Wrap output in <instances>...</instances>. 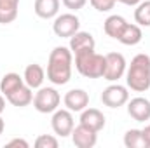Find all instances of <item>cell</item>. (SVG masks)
<instances>
[{"instance_id": "obj_20", "label": "cell", "mask_w": 150, "mask_h": 148, "mask_svg": "<svg viewBox=\"0 0 150 148\" xmlns=\"http://www.w3.org/2000/svg\"><path fill=\"white\" fill-rule=\"evenodd\" d=\"M23 84H25V78L19 73H14V72L5 73L2 77V80H0V92L7 98L11 92H14L16 89H19Z\"/></svg>"}, {"instance_id": "obj_24", "label": "cell", "mask_w": 150, "mask_h": 148, "mask_svg": "<svg viewBox=\"0 0 150 148\" xmlns=\"http://www.w3.org/2000/svg\"><path fill=\"white\" fill-rule=\"evenodd\" d=\"M89 4L93 5V9H96L98 12H110L115 7V0H89Z\"/></svg>"}, {"instance_id": "obj_27", "label": "cell", "mask_w": 150, "mask_h": 148, "mask_svg": "<svg viewBox=\"0 0 150 148\" xmlns=\"http://www.w3.org/2000/svg\"><path fill=\"white\" fill-rule=\"evenodd\" d=\"M115 2H119V4H124V5H127V7H136L142 0H115Z\"/></svg>"}, {"instance_id": "obj_5", "label": "cell", "mask_w": 150, "mask_h": 148, "mask_svg": "<svg viewBox=\"0 0 150 148\" xmlns=\"http://www.w3.org/2000/svg\"><path fill=\"white\" fill-rule=\"evenodd\" d=\"M79 28H80V19L74 12L58 14L54 18V23H52V32L59 38H70L74 33L79 32Z\"/></svg>"}, {"instance_id": "obj_9", "label": "cell", "mask_w": 150, "mask_h": 148, "mask_svg": "<svg viewBox=\"0 0 150 148\" xmlns=\"http://www.w3.org/2000/svg\"><path fill=\"white\" fill-rule=\"evenodd\" d=\"M126 105H127V113L133 120H136V122L150 120V99L143 98V96H136V98L129 99Z\"/></svg>"}, {"instance_id": "obj_14", "label": "cell", "mask_w": 150, "mask_h": 148, "mask_svg": "<svg viewBox=\"0 0 150 148\" xmlns=\"http://www.w3.org/2000/svg\"><path fill=\"white\" fill-rule=\"evenodd\" d=\"M32 91H33L32 87H28L26 84H23L19 89H16L14 92H11L5 99H7L12 106L25 108V106H28V105L33 103V92H32Z\"/></svg>"}, {"instance_id": "obj_11", "label": "cell", "mask_w": 150, "mask_h": 148, "mask_svg": "<svg viewBox=\"0 0 150 148\" xmlns=\"http://www.w3.org/2000/svg\"><path fill=\"white\" fill-rule=\"evenodd\" d=\"M63 103L70 111H82L89 106V94L84 89H72L65 94Z\"/></svg>"}, {"instance_id": "obj_22", "label": "cell", "mask_w": 150, "mask_h": 148, "mask_svg": "<svg viewBox=\"0 0 150 148\" xmlns=\"http://www.w3.org/2000/svg\"><path fill=\"white\" fill-rule=\"evenodd\" d=\"M134 21L138 26H150V0H142L136 5Z\"/></svg>"}, {"instance_id": "obj_30", "label": "cell", "mask_w": 150, "mask_h": 148, "mask_svg": "<svg viewBox=\"0 0 150 148\" xmlns=\"http://www.w3.org/2000/svg\"><path fill=\"white\" fill-rule=\"evenodd\" d=\"M4 129H5V122H4V118L0 117V134L4 132Z\"/></svg>"}, {"instance_id": "obj_12", "label": "cell", "mask_w": 150, "mask_h": 148, "mask_svg": "<svg viewBox=\"0 0 150 148\" xmlns=\"http://www.w3.org/2000/svg\"><path fill=\"white\" fill-rule=\"evenodd\" d=\"M79 122H80L82 125H86V127H89V129L100 132V131L105 127L107 118H105V115L98 110V108H89V106H87L86 110L80 111V118H79Z\"/></svg>"}, {"instance_id": "obj_25", "label": "cell", "mask_w": 150, "mask_h": 148, "mask_svg": "<svg viewBox=\"0 0 150 148\" xmlns=\"http://www.w3.org/2000/svg\"><path fill=\"white\" fill-rule=\"evenodd\" d=\"M63 2V5L67 7V9H70V11H80L86 4H87V0H61Z\"/></svg>"}, {"instance_id": "obj_18", "label": "cell", "mask_w": 150, "mask_h": 148, "mask_svg": "<svg viewBox=\"0 0 150 148\" xmlns=\"http://www.w3.org/2000/svg\"><path fill=\"white\" fill-rule=\"evenodd\" d=\"M19 0H0V25H11L18 18Z\"/></svg>"}, {"instance_id": "obj_13", "label": "cell", "mask_w": 150, "mask_h": 148, "mask_svg": "<svg viewBox=\"0 0 150 148\" xmlns=\"http://www.w3.org/2000/svg\"><path fill=\"white\" fill-rule=\"evenodd\" d=\"M70 51L72 54H77V52H82V51H94L96 47V42H94V37L89 33V32H77L70 37Z\"/></svg>"}, {"instance_id": "obj_3", "label": "cell", "mask_w": 150, "mask_h": 148, "mask_svg": "<svg viewBox=\"0 0 150 148\" xmlns=\"http://www.w3.org/2000/svg\"><path fill=\"white\" fill-rule=\"evenodd\" d=\"M75 56V68L86 78H101L105 73V56L94 51H82Z\"/></svg>"}, {"instance_id": "obj_26", "label": "cell", "mask_w": 150, "mask_h": 148, "mask_svg": "<svg viewBox=\"0 0 150 148\" xmlns=\"http://www.w3.org/2000/svg\"><path fill=\"white\" fill-rule=\"evenodd\" d=\"M7 147H21V148H28V141L26 140H23V138H14V140H11L9 143H7Z\"/></svg>"}, {"instance_id": "obj_28", "label": "cell", "mask_w": 150, "mask_h": 148, "mask_svg": "<svg viewBox=\"0 0 150 148\" xmlns=\"http://www.w3.org/2000/svg\"><path fill=\"white\" fill-rule=\"evenodd\" d=\"M142 131H143V136H145V140H147V143H149V147H150V124L145 125V129H142Z\"/></svg>"}, {"instance_id": "obj_10", "label": "cell", "mask_w": 150, "mask_h": 148, "mask_svg": "<svg viewBox=\"0 0 150 148\" xmlns=\"http://www.w3.org/2000/svg\"><path fill=\"white\" fill-rule=\"evenodd\" d=\"M70 136H72V141L77 148H93L98 143V132L82 125V124L75 125Z\"/></svg>"}, {"instance_id": "obj_19", "label": "cell", "mask_w": 150, "mask_h": 148, "mask_svg": "<svg viewBox=\"0 0 150 148\" xmlns=\"http://www.w3.org/2000/svg\"><path fill=\"white\" fill-rule=\"evenodd\" d=\"M126 25H127V21H126L122 16L112 14V16H108V18L105 19V23H103V32H105L110 38H115V40H117Z\"/></svg>"}, {"instance_id": "obj_21", "label": "cell", "mask_w": 150, "mask_h": 148, "mask_svg": "<svg viewBox=\"0 0 150 148\" xmlns=\"http://www.w3.org/2000/svg\"><path fill=\"white\" fill-rule=\"evenodd\" d=\"M124 147L126 148H150L142 129H129L124 134Z\"/></svg>"}, {"instance_id": "obj_17", "label": "cell", "mask_w": 150, "mask_h": 148, "mask_svg": "<svg viewBox=\"0 0 150 148\" xmlns=\"http://www.w3.org/2000/svg\"><path fill=\"white\" fill-rule=\"evenodd\" d=\"M142 38H143V33H142V26H138V25H133V23H127L126 26H124V30L120 32V35H119V42L120 44H124V45H138L140 42H142Z\"/></svg>"}, {"instance_id": "obj_15", "label": "cell", "mask_w": 150, "mask_h": 148, "mask_svg": "<svg viewBox=\"0 0 150 148\" xmlns=\"http://www.w3.org/2000/svg\"><path fill=\"white\" fill-rule=\"evenodd\" d=\"M23 78H25V84L32 89H38L42 87L44 80H45V70L37 65V63H32L25 68V73H23Z\"/></svg>"}, {"instance_id": "obj_4", "label": "cell", "mask_w": 150, "mask_h": 148, "mask_svg": "<svg viewBox=\"0 0 150 148\" xmlns=\"http://www.w3.org/2000/svg\"><path fill=\"white\" fill-rule=\"evenodd\" d=\"M61 103V96L54 87H38L33 96V108L38 113H52L58 110Z\"/></svg>"}, {"instance_id": "obj_6", "label": "cell", "mask_w": 150, "mask_h": 148, "mask_svg": "<svg viewBox=\"0 0 150 148\" xmlns=\"http://www.w3.org/2000/svg\"><path fill=\"white\" fill-rule=\"evenodd\" d=\"M105 73L103 78L108 80V82H117L119 78H122L126 75L127 70V63H126V58L120 54V52H108L105 54Z\"/></svg>"}, {"instance_id": "obj_7", "label": "cell", "mask_w": 150, "mask_h": 148, "mask_svg": "<svg viewBox=\"0 0 150 148\" xmlns=\"http://www.w3.org/2000/svg\"><path fill=\"white\" fill-rule=\"evenodd\" d=\"M127 101H129L127 87H124L120 84H110L101 92V103L105 106H108V108H120Z\"/></svg>"}, {"instance_id": "obj_29", "label": "cell", "mask_w": 150, "mask_h": 148, "mask_svg": "<svg viewBox=\"0 0 150 148\" xmlns=\"http://www.w3.org/2000/svg\"><path fill=\"white\" fill-rule=\"evenodd\" d=\"M4 110H5V96L0 94V115L4 113Z\"/></svg>"}, {"instance_id": "obj_23", "label": "cell", "mask_w": 150, "mask_h": 148, "mask_svg": "<svg viewBox=\"0 0 150 148\" xmlns=\"http://www.w3.org/2000/svg\"><path fill=\"white\" fill-rule=\"evenodd\" d=\"M58 138H54L52 134H40L35 140V147L37 148H58Z\"/></svg>"}, {"instance_id": "obj_2", "label": "cell", "mask_w": 150, "mask_h": 148, "mask_svg": "<svg viewBox=\"0 0 150 148\" xmlns=\"http://www.w3.org/2000/svg\"><path fill=\"white\" fill-rule=\"evenodd\" d=\"M126 84L134 92H145L150 89V56L136 54L127 65L126 70Z\"/></svg>"}, {"instance_id": "obj_16", "label": "cell", "mask_w": 150, "mask_h": 148, "mask_svg": "<svg viewBox=\"0 0 150 148\" xmlns=\"http://www.w3.org/2000/svg\"><path fill=\"white\" fill-rule=\"evenodd\" d=\"M33 11L40 19H52L59 14V0H35Z\"/></svg>"}, {"instance_id": "obj_8", "label": "cell", "mask_w": 150, "mask_h": 148, "mask_svg": "<svg viewBox=\"0 0 150 148\" xmlns=\"http://www.w3.org/2000/svg\"><path fill=\"white\" fill-rule=\"evenodd\" d=\"M51 125H52V131L56 136L59 138H67L72 134L75 127V120H74V115L72 111L68 110H58L52 111V118H51Z\"/></svg>"}, {"instance_id": "obj_1", "label": "cell", "mask_w": 150, "mask_h": 148, "mask_svg": "<svg viewBox=\"0 0 150 148\" xmlns=\"http://www.w3.org/2000/svg\"><path fill=\"white\" fill-rule=\"evenodd\" d=\"M72 65L74 54L70 47L58 45L51 51L47 59V80L54 85H65L72 78Z\"/></svg>"}]
</instances>
